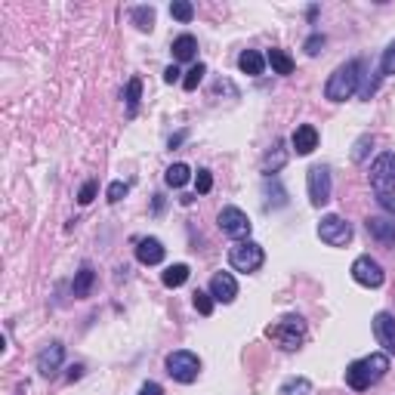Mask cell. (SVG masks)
<instances>
[{
  "label": "cell",
  "instance_id": "cell-1",
  "mask_svg": "<svg viewBox=\"0 0 395 395\" xmlns=\"http://www.w3.org/2000/svg\"><path fill=\"white\" fill-rule=\"evenodd\" d=\"M386 374H389V356L386 352H370L368 358H358L346 368V383L361 392L370 389L374 383H380Z\"/></svg>",
  "mask_w": 395,
  "mask_h": 395
},
{
  "label": "cell",
  "instance_id": "cell-2",
  "mask_svg": "<svg viewBox=\"0 0 395 395\" xmlns=\"http://www.w3.org/2000/svg\"><path fill=\"white\" fill-rule=\"evenodd\" d=\"M358 80H361V62H346V65H340L334 71V75L327 77L325 84V99L330 102H346L352 93L358 90Z\"/></svg>",
  "mask_w": 395,
  "mask_h": 395
},
{
  "label": "cell",
  "instance_id": "cell-3",
  "mask_svg": "<svg viewBox=\"0 0 395 395\" xmlns=\"http://www.w3.org/2000/svg\"><path fill=\"white\" fill-rule=\"evenodd\" d=\"M265 337H269V340H275L281 349L294 352V349H300L303 340H306V321L300 315H287V318H281L278 325L265 327Z\"/></svg>",
  "mask_w": 395,
  "mask_h": 395
},
{
  "label": "cell",
  "instance_id": "cell-4",
  "mask_svg": "<svg viewBox=\"0 0 395 395\" xmlns=\"http://www.w3.org/2000/svg\"><path fill=\"white\" fill-rule=\"evenodd\" d=\"M229 263H232V269L247 272V275H251V272H256L265 263V251L256 244V241H251V238L238 241V244L229 251Z\"/></svg>",
  "mask_w": 395,
  "mask_h": 395
},
{
  "label": "cell",
  "instance_id": "cell-5",
  "mask_svg": "<svg viewBox=\"0 0 395 395\" xmlns=\"http://www.w3.org/2000/svg\"><path fill=\"white\" fill-rule=\"evenodd\" d=\"M167 374L180 383H195L201 374V358L189 349H176L167 356Z\"/></svg>",
  "mask_w": 395,
  "mask_h": 395
},
{
  "label": "cell",
  "instance_id": "cell-6",
  "mask_svg": "<svg viewBox=\"0 0 395 395\" xmlns=\"http://www.w3.org/2000/svg\"><path fill=\"white\" fill-rule=\"evenodd\" d=\"M370 185H374L377 195H392L395 192V155L392 151H383L380 158L370 164Z\"/></svg>",
  "mask_w": 395,
  "mask_h": 395
},
{
  "label": "cell",
  "instance_id": "cell-7",
  "mask_svg": "<svg viewBox=\"0 0 395 395\" xmlns=\"http://www.w3.org/2000/svg\"><path fill=\"white\" fill-rule=\"evenodd\" d=\"M318 238L330 247H346L352 241V225L343 220V216H321L318 222Z\"/></svg>",
  "mask_w": 395,
  "mask_h": 395
},
{
  "label": "cell",
  "instance_id": "cell-8",
  "mask_svg": "<svg viewBox=\"0 0 395 395\" xmlns=\"http://www.w3.org/2000/svg\"><path fill=\"white\" fill-rule=\"evenodd\" d=\"M216 222H220V229L225 232V235L235 238V241H247L251 238V229H253L241 207H222L220 216H216Z\"/></svg>",
  "mask_w": 395,
  "mask_h": 395
},
{
  "label": "cell",
  "instance_id": "cell-9",
  "mask_svg": "<svg viewBox=\"0 0 395 395\" xmlns=\"http://www.w3.org/2000/svg\"><path fill=\"white\" fill-rule=\"evenodd\" d=\"M306 189H309V201L312 207H325L330 201V173L327 167H309V173H306Z\"/></svg>",
  "mask_w": 395,
  "mask_h": 395
},
{
  "label": "cell",
  "instance_id": "cell-10",
  "mask_svg": "<svg viewBox=\"0 0 395 395\" xmlns=\"http://www.w3.org/2000/svg\"><path fill=\"white\" fill-rule=\"evenodd\" d=\"M352 278L358 281V284H365V287H380L383 281H386V272H383V265L374 260V256H358L356 263H352Z\"/></svg>",
  "mask_w": 395,
  "mask_h": 395
},
{
  "label": "cell",
  "instance_id": "cell-11",
  "mask_svg": "<svg viewBox=\"0 0 395 395\" xmlns=\"http://www.w3.org/2000/svg\"><path fill=\"white\" fill-rule=\"evenodd\" d=\"M374 337L383 346L386 356H395V318L389 312H377L374 315Z\"/></svg>",
  "mask_w": 395,
  "mask_h": 395
},
{
  "label": "cell",
  "instance_id": "cell-12",
  "mask_svg": "<svg viewBox=\"0 0 395 395\" xmlns=\"http://www.w3.org/2000/svg\"><path fill=\"white\" fill-rule=\"evenodd\" d=\"M365 225H368V235L374 238L380 247H395V220H386V216H370Z\"/></svg>",
  "mask_w": 395,
  "mask_h": 395
},
{
  "label": "cell",
  "instance_id": "cell-13",
  "mask_svg": "<svg viewBox=\"0 0 395 395\" xmlns=\"http://www.w3.org/2000/svg\"><path fill=\"white\" fill-rule=\"evenodd\" d=\"M211 296L216 303H232L238 296V281L229 272H216L211 278Z\"/></svg>",
  "mask_w": 395,
  "mask_h": 395
},
{
  "label": "cell",
  "instance_id": "cell-14",
  "mask_svg": "<svg viewBox=\"0 0 395 395\" xmlns=\"http://www.w3.org/2000/svg\"><path fill=\"white\" fill-rule=\"evenodd\" d=\"M62 358H65V346H62V343H50V346H46V349L37 356V370H40L44 377H53L56 370L62 368Z\"/></svg>",
  "mask_w": 395,
  "mask_h": 395
},
{
  "label": "cell",
  "instance_id": "cell-15",
  "mask_svg": "<svg viewBox=\"0 0 395 395\" xmlns=\"http://www.w3.org/2000/svg\"><path fill=\"white\" fill-rule=\"evenodd\" d=\"M290 142H294L296 155H312V151L318 149V130L312 124H303V127H296V130H294Z\"/></svg>",
  "mask_w": 395,
  "mask_h": 395
},
{
  "label": "cell",
  "instance_id": "cell-16",
  "mask_svg": "<svg viewBox=\"0 0 395 395\" xmlns=\"http://www.w3.org/2000/svg\"><path fill=\"white\" fill-rule=\"evenodd\" d=\"M136 260L142 265H158L164 260V244H161L158 238H142L139 244H136Z\"/></svg>",
  "mask_w": 395,
  "mask_h": 395
},
{
  "label": "cell",
  "instance_id": "cell-17",
  "mask_svg": "<svg viewBox=\"0 0 395 395\" xmlns=\"http://www.w3.org/2000/svg\"><path fill=\"white\" fill-rule=\"evenodd\" d=\"M173 59L176 62H189V59H195V53H198V40L192 37V35H180L173 40Z\"/></svg>",
  "mask_w": 395,
  "mask_h": 395
},
{
  "label": "cell",
  "instance_id": "cell-18",
  "mask_svg": "<svg viewBox=\"0 0 395 395\" xmlns=\"http://www.w3.org/2000/svg\"><path fill=\"white\" fill-rule=\"evenodd\" d=\"M238 68L244 71V75H251V77H260L263 68H265V59L256 50H244L238 56Z\"/></svg>",
  "mask_w": 395,
  "mask_h": 395
},
{
  "label": "cell",
  "instance_id": "cell-19",
  "mask_svg": "<svg viewBox=\"0 0 395 395\" xmlns=\"http://www.w3.org/2000/svg\"><path fill=\"white\" fill-rule=\"evenodd\" d=\"M93 281H96L93 269H90V265H84V269L75 275V284H71V294H75V300H84V296H90Z\"/></svg>",
  "mask_w": 395,
  "mask_h": 395
},
{
  "label": "cell",
  "instance_id": "cell-20",
  "mask_svg": "<svg viewBox=\"0 0 395 395\" xmlns=\"http://www.w3.org/2000/svg\"><path fill=\"white\" fill-rule=\"evenodd\" d=\"M161 281H164V287H182L185 281H189V265H185V263L167 265V272L161 275Z\"/></svg>",
  "mask_w": 395,
  "mask_h": 395
},
{
  "label": "cell",
  "instance_id": "cell-21",
  "mask_svg": "<svg viewBox=\"0 0 395 395\" xmlns=\"http://www.w3.org/2000/svg\"><path fill=\"white\" fill-rule=\"evenodd\" d=\"M265 59H269V65H272L275 75H294V59H290L284 50H269Z\"/></svg>",
  "mask_w": 395,
  "mask_h": 395
},
{
  "label": "cell",
  "instance_id": "cell-22",
  "mask_svg": "<svg viewBox=\"0 0 395 395\" xmlns=\"http://www.w3.org/2000/svg\"><path fill=\"white\" fill-rule=\"evenodd\" d=\"M189 180H192V170L185 164H173V167H167V173H164V182L170 185V189H182Z\"/></svg>",
  "mask_w": 395,
  "mask_h": 395
},
{
  "label": "cell",
  "instance_id": "cell-23",
  "mask_svg": "<svg viewBox=\"0 0 395 395\" xmlns=\"http://www.w3.org/2000/svg\"><path fill=\"white\" fill-rule=\"evenodd\" d=\"M127 115H136L139 111V99H142V80L139 77H130V84H127Z\"/></svg>",
  "mask_w": 395,
  "mask_h": 395
},
{
  "label": "cell",
  "instance_id": "cell-24",
  "mask_svg": "<svg viewBox=\"0 0 395 395\" xmlns=\"http://www.w3.org/2000/svg\"><path fill=\"white\" fill-rule=\"evenodd\" d=\"M312 383L306 377H290V380L281 383V395H309Z\"/></svg>",
  "mask_w": 395,
  "mask_h": 395
},
{
  "label": "cell",
  "instance_id": "cell-25",
  "mask_svg": "<svg viewBox=\"0 0 395 395\" xmlns=\"http://www.w3.org/2000/svg\"><path fill=\"white\" fill-rule=\"evenodd\" d=\"M130 15H133V22H136V28H139V31H151V28H155V10H151V6H136Z\"/></svg>",
  "mask_w": 395,
  "mask_h": 395
},
{
  "label": "cell",
  "instance_id": "cell-26",
  "mask_svg": "<svg viewBox=\"0 0 395 395\" xmlns=\"http://www.w3.org/2000/svg\"><path fill=\"white\" fill-rule=\"evenodd\" d=\"M170 15H173V19H180V22H192V19H195V6H192L189 0H173V4H170Z\"/></svg>",
  "mask_w": 395,
  "mask_h": 395
},
{
  "label": "cell",
  "instance_id": "cell-27",
  "mask_svg": "<svg viewBox=\"0 0 395 395\" xmlns=\"http://www.w3.org/2000/svg\"><path fill=\"white\" fill-rule=\"evenodd\" d=\"M204 75H207V65H204V62H198V65H192L189 75L182 77V87H185V90H198V84L204 80Z\"/></svg>",
  "mask_w": 395,
  "mask_h": 395
},
{
  "label": "cell",
  "instance_id": "cell-28",
  "mask_svg": "<svg viewBox=\"0 0 395 395\" xmlns=\"http://www.w3.org/2000/svg\"><path fill=\"white\" fill-rule=\"evenodd\" d=\"M192 303H195V309L201 312V315H211L216 300H213L211 294H204V290H195V294H192Z\"/></svg>",
  "mask_w": 395,
  "mask_h": 395
},
{
  "label": "cell",
  "instance_id": "cell-29",
  "mask_svg": "<svg viewBox=\"0 0 395 395\" xmlns=\"http://www.w3.org/2000/svg\"><path fill=\"white\" fill-rule=\"evenodd\" d=\"M380 75H386V77L395 75V40L386 46L383 56H380Z\"/></svg>",
  "mask_w": 395,
  "mask_h": 395
},
{
  "label": "cell",
  "instance_id": "cell-30",
  "mask_svg": "<svg viewBox=\"0 0 395 395\" xmlns=\"http://www.w3.org/2000/svg\"><path fill=\"white\" fill-rule=\"evenodd\" d=\"M195 189H198V195H207V192L213 189V176H211V170H198V176H195Z\"/></svg>",
  "mask_w": 395,
  "mask_h": 395
},
{
  "label": "cell",
  "instance_id": "cell-31",
  "mask_svg": "<svg viewBox=\"0 0 395 395\" xmlns=\"http://www.w3.org/2000/svg\"><path fill=\"white\" fill-rule=\"evenodd\" d=\"M370 145H374V139H370V136H361V139L356 142V149H352V161H365Z\"/></svg>",
  "mask_w": 395,
  "mask_h": 395
},
{
  "label": "cell",
  "instance_id": "cell-32",
  "mask_svg": "<svg viewBox=\"0 0 395 395\" xmlns=\"http://www.w3.org/2000/svg\"><path fill=\"white\" fill-rule=\"evenodd\" d=\"M96 192H99V185H96V182H84V189H80V195H77V201H80V204H90V201L96 198Z\"/></svg>",
  "mask_w": 395,
  "mask_h": 395
},
{
  "label": "cell",
  "instance_id": "cell-33",
  "mask_svg": "<svg viewBox=\"0 0 395 395\" xmlns=\"http://www.w3.org/2000/svg\"><path fill=\"white\" fill-rule=\"evenodd\" d=\"M106 195H108V201H111V204H118V201L127 195V182H111Z\"/></svg>",
  "mask_w": 395,
  "mask_h": 395
},
{
  "label": "cell",
  "instance_id": "cell-34",
  "mask_svg": "<svg viewBox=\"0 0 395 395\" xmlns=\"http://www.w3.org/2000/svg\"><path fill=\"white\" fill-rule=\"evenodd\" d=\"M321 46H325V35H312L309 40H306V46H303V50L309 53V56H318Z\"/></svg>",
  "mask_w": 395,
  "mask_h": 395
},
{
  "label": "cell",
  "instance_id": "cell-35",
  "mask_svg": "<svg viewBox=\"0 0 395 395\" xmlns=\"http://www.w3.org/2000/svg\"><path fill=\"white\" fill-rule=\"evenodd\" d=\"M176 80H180V68L170 65V68L164 71V84H176Z\"/></svg>",
  "mask_w": 395,
  "mask_h": 395
},
{
  "label": "cell",
  "instance_id": "cell-36",
  "mask_svg": "<svg viewBox=\"0 0 395 395\" xmlns=\"http://www.w3.org/2000/svg\"><path fill=\"white\" fill-rule=\"evenodd\" d=\"M380 207L383 211H389V213H395V195H380Z\"/></svg>",
  "mask_w": 395,
  "mask_h": 395
},
{
  "label": "cell",
  "instance_id": "cell-37",
  "mask_svg": "<svg viewBox=\"0 0 395 395\" xmlns=\"http://www.w3.org/2000/svg\"><path fill=\"white\" fill-rule=\"evenodd\" d=\"M139 395H161V386L158 383H145L139 389Z\"/></svg>",
  "mask_w": 395,
  "mask_h": 395
},
{
  "label": "cell",
  "instance_id": "cell-38",
  "mask_svg": "<svg viewBox=\"0 0 395 395\" xmlns=\"http://www.w3.org/2000/svg\"><path fill=\"white\" fill-rule=\"evenodd\" d=\"M80 374H84V368H80V365H75V368L68 370V380H71V383H75V380H80Z\"/></svg>",
  "mask_w": 395,
  "mask_h": 395
},
{
  "label": "cell",
  "instance_id": "cell-39",
  "mask_svg": "<svg viewBox=\"0 0 395 395\" xmlns=\"http://www.w3.org/2000/svg\"><path fill=\"white\" fill-rule=\"evenodd\" d=\"M182 139H185V133H176V136H173V139H170V149H176V145H180Z\"/></svg>",
  "mask_w": 395,
  "mask_h": 395
}]
</instances>
